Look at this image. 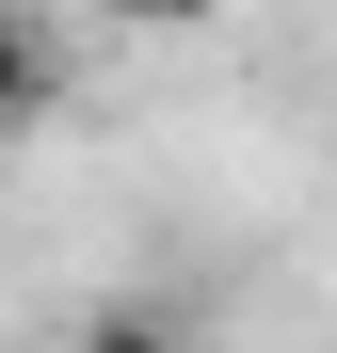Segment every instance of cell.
<instances>
[{
	"instance_id": "6da1fadb",
	"label": "cell",
	"mask_w": 337,
	"mask_h": 353,
	"mask_svg": "<svg viewBox=\"0 0 337 353\" xmlns=\"http://www.w3.org/2000/svg\"><path fill=\"white\" fill-rule=\"evenodd\" d=\"M48 97H65V17L48 0H0V129L48 112Z\"/></svg>"
},
{
	"instance_id": "3957f363",
	"label": "cell",
	"mask_w": 337,
	"mask_h": 353,
	"mask_svg": "<svg viewBox=\"0 0 337 353\" xmlns=\"http://www.w3.org/2000/svg\"><path fill=\"white\" fill-rule=\"evenodd\" d=\"M129 17H145V32H177V17H225V0H129Z\"/></svg>"
},
{
	"instance_id": "7a4b0ae2",
	"label": "cell",
	"mask_w": 337,
	"mask_h": 353,
	"mask_svg": "<svg viewBox=\"0 0 337 353\" xmlns=\"http://www.w3.org/2000/svg\"><path fill=\"white\" fill-rule=\"evenodd\" d=\"M65 353H193V321H177V305H81Z\"/></svg>"
}]
</instances>
